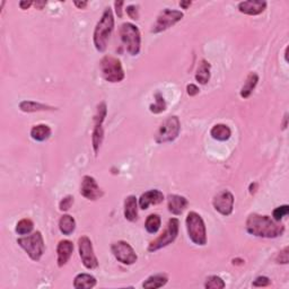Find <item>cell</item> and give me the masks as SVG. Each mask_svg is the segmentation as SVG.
I'll list each match as a JSON object with an SVG mask.
<instances>
[{"label":"cell","mask_w":289,"mask_h":289,"mask_svg":"<svg viewBox=\"0 0 289 289\" xmlns=\"http://www.w3.org/2000/svg\"><path fill=\"white\" fill-rule=\"evenodd\" d=\"M245 227L251 235L264 238H279L285 232V226L280 221L259 214H251L246 219Z\"/></svg>","instance_id":"obj_1"},{"label":"cell","mask_w":289,"mask_h":289,"mask_svg":"<svg viewBox=\"0 0 289 289\" xmlns=\"http://www.w3.org/2000/svg\"><path fill=\"white\" fill-rule=\"evenodd\" d=\"M114 30V17L112 9L107 7L104 10L102 17L97 23L94 31V45L99 52H104L106 50L107 42L110 40L111 34Z\"/></svg>","instance_id":"obj_2"},{"label":"cell","mask_w":289,"mask_h":289,"mask_svg":"<svg viewBox=\"0 0 289 289\" xmlns=\"http://www.w3.org/2000/svg\"><path fill=\"white\" fill-rule=\"evenodd\" d=\"M187 229L191 241L196 245L207 244V229L203 217L196 211H191L187 216Z\"/></svg>","instance_id":"obj_3"},{"label":"cell","mask_w":289,"mask_h":289,"mask_svg":"<svg viewBox=\"0 0 289 289\" xmlns=\"http://www.w3.org/2000/svg\"><path fill=\"white\" fill-rule=\"evenodd\" d=\"M120 39L127 51L131 55H137L140 52L141 37L138 27L131 23H124L120 27Z\"/></svg>","instance_id":"obj_4"},{"label":"cell","mask_w":289,"mask_h":289,"mask_svg":"<svg viewBox=\"0 0 289 289\" xmlns=\"http://www.w3.org/2000/svg\"><path fill=\"white\" fill-rule=\"evenodd\" d=\"M102 76L109 83H120L124 79V71L121 61L112 55H105L100 62Z\"/></svg>","instance_id":"obj_5"},{"label":"cell","mask_w":289,"mask_h":289,"mask_svg":"<svg viewBox=\"0 0 289 289\" xmlns=\"http://www.w3.org/2000/svg\"><path fill=\"white\" fill-rule=\"evenodd\" d=\"M17 244L29 254L33 261H40L45 251V244L41 232H35L34 234L17 239Z\"/></svg>","instance_id":"obj_6"},{"label":"cell","mask_w":289,"mask_h":289,"mask_svg":"<svg viewBox=\"0 0 289 289\" xmlns=\"http://www.w3.org/2000/svg\"><path fill=\"white\" fill-rule=\"evenodd\" d=\"M179 228H180V221L177 218H170L167 226L165 228L164 233L161 236H158L157 238L151 242V244L148 246L149 252H156V251L161 250L165 246L170 245V243L175 241L177 235H179Z\"/></svg>","instance_id":"obj_7"},{"label":"cell","mask_w":289,"mask_h":289,"mask_svg":"<svg viewBox=\"0 0 289 289\" xmlns=\"http://www.w3.org/2000/svg\"><path fill=\"white\" fill-rule=\"evenodd\" d=\"M181 123L177 117H170L165 120L156 132L155 141L157 144H165L175 140L177 136L180 135Z\"/></svg>","instance_id":"obj_8"},{"label":"cell","mask_w":289,"mask_h":289,"mask_svg":"<svg viewBox=\"0 0 289 289\" xmlns=\"http://www.w3.org/2000/svg\"><path fill=\"white\" fill-rule=\"evenodd\" d=\"M107 114V109L106 104L102 102L97 105L96 109V114L94 117V129L92 132V144H93V149L95 152V155L100 151L101 145L103 142L104 138V130H103V122L105 120Z\"/></svg>","instance_id":"obj_9"},{"label":"cell","mask_w":289,"mask_h":289,"mask_svg":"<svg viewBox=\"0 0 289 289\" xmlns=\"http://www.w3.org/2000/svg\"><path fill=\"white\" fill-rule=\"evenodd\" d=\"M183 13L180 12V10H174V9H163L159 15L157 16V19L154 25H153L152 33H161L164 32V31L169 30L170 27L175 25L176 23H179L181 19L183 18Z\"/></svg>","instance_id":"obj_10"},{"label":"cell","mask_w":289,"mask_h":289,"mask_svg":"<svg viewBox=\"0 0 289 289\" xmlns=\"http://www.w3.org/2000/svg\"><path fill=\"white\" fill-rule=\"evenodd\" d=\"M79 255H81L82 262L86 269L93 270L99 266V260L94 253L92 241L87 236H82L78 239Z\"/></svg>","instance_id":"obj_11"},{"label":"cell","mask_w":289,"mask_h":289,"mask_svg":"<svg viewBox=\"0 0 289 289\" xmlns=\"http://www.w3.org/2000/svg\"><path fill=\"white\" fill-rule=\"evenodd\" d=\"M111 251H112L114 257H116L119 262L127 264V266L134 264L138 259L135 250L125 241H119L113 243L112 246H111Z\"/></svg>","instance_id":"obj_12"},{"label":"cell","mask_w":289,"mask_h":289,"mask_svg":"<svg viewBox=\"0 0 289 289\" xmlns=\"http://www.w3.org/2000/svg\"><path fill=\"white\" fill-rule=\"evenodd\" d=\"M212 204H214L216 211H218L219 214L222 216H229L234 208V196L228 190H222L214 197Z\"/></svg>","instance_id":"obj_13"},{"label":"cell","mask_w":289,"mask_h":289,"mask_svg":"<svg viewBox=\"0 0 289 289\" xmlns=\"http://www.w3.org/2000/svg\"><path fill=\"white\" fill-rule=\"evenodd\" d=\"M81 194L86 198L87 200L95 201L104 196L103 190L101 189L95 179L89 175H85L83 177L81 186Z\"/></svg>","instance_id":"obj_14"},{"label":"cell","mask_w":289,"mask_h":289,"mask_svg":"<svg viewBox=\"0 0 289 289\" xmlns=\"http://www.w3.org/2000/svg\"><path fill=\"white\" fill-rule=\"evenodd\" d=\"M267 8L266 1H257V0H249V1H242L238 3V10L242 14L250 16L260 15Z\"/></svg>","instance_id":"obj_15"},{"label":"cell","mask_w":289,"mask_h":289,"mask_svg":"<svg viewBox=\"0 0 289 289\" xmlns=\"http://www.w3.org/2000/svg\"><path fill=\"white\" fill-rule=\"evenodd\" d=\"M164 201V194L159 190H149L142 193L139 198V207L142 210H146L151 204H159Z\"/></svg>","instance_id":"obj_16"},{"label":"cell","mask_w":289,"mask_h":289,"mask_svg":"<svg viewBox=\"0 0 289 289\" xmlns=\"http://www.w3.org/2000/svg\"><path fill=\"white\" fill-rule=\"evenodd\" d=\"M72 252H74V244H72V242L68 241V239H64V241L59 242L57 248L58 266L60 268L66 266L68 261L70 260Z\"/></svg>","instance_id":"obj_17"},{"label":"cell","mask_w":289,"mask_h":289,"mask_svg":"<svg viewBox=\"0 0 289 289\" xmlns=\"http://www.w3.org/2000/svg\"><path fill=\"white\" fill-rule=\"evenodd\" d=\"M187 206H189V201H187V198L182 196L170 194L169 198H167V208H169V211L172 212L173 215H181L186 210Z\"/></svg>","instance_id":"obj_18"},{"label":"cell","mask_w":289,"mask_h":289,"mask_svg":"<svg viewBox=\"0 0 289 289\" xmlns=\"http://www.w3.org/2000/svg\"><path fill=\"white\" fill-rule=\"evenodd\" d=\"M124 217L129 221L138 219V203L135 196H129L124 200Z\"/></svg>","instance_id":"obj_19"},{"label":"cell","mask_w":289,"mask_h":289,"mask_svg":"<svg viewBox=\"0 0 289 289\" xmlns=\"http://www.w3.org/2000/svg\"><path fill=\"white\" fill-rule=\"evenodd\" d=\"M19 109L23 112H40V111H54L57 110L53 106L47 105V104H42L39 102H34V101H22L19 103Z\"/></svg>","instance_id":"obj_20"},{"label":"cell","mask_w":289,"mask_h":289,"mask_svg":"<svg viewBox=\"0 0 289 289\" xmlns=\"http://www.w3.org/2000/svg\"><path fill=\"white\" fill-rule=\"evenodd\" d=\"M196 79L197 82L201 85H206L210 79V64L207 60H200L198 65L197 72H196Z\"/></svg>","instance_id":"obj_21"},{"label":"cell","mask_w":289,"mask_h":289,"mask_svg":"<svg viewBox=\"0 0 289 289\" xmlns=\"http://www.w3.org/2000/svg\"><path fill=\"white\" fill-rule=\"evenodd\" d=\"M96 286L95 277L88 273H79L74 280V287L76 289H89Z\"/></svg>","instance_id":"obj_22"},{"label":"cell","mask_w":289,"mask_h":289,"mask_svg":"<svg viewBox=\"0 0 289 289\" xmlns=\"http://www.w3.org/2000/svg\"><path fill=\"white\" fill-rule=\"evenodd\" d=\"M211 137L218 141H226L231 138L232 131L228 125L226 124H216L210 130Z\"/></svg>","instance_id":"obj_23"},{"label":"cell","mask_w":289,"mask_h":289,"mask_svg":"<svg viewBox=\"0 0 289 289\" xmlns=\"http://www.w3.org/2000/svg\"><path fill=\"white\" fill-rule=\"evenodd\" d=\"M257 82H259V76L255 72H250L245 81V84L242 87L241 93H239L242 99H249L254 88H255V86L257 85Z\"/></svg>","instance_id":"obj_24"},{"label":"cell","mask_w":289,"mask_h":289,"mask_svg":"<svg viewBox=\"0 0 289 289\" xmlns=\"http://www.w3.org/2000/svg\"><path fill=\"white\" fill-rule=\"evenodd\" d=\"M51 128L47 124H37L34 125L31 130V137L36 141H45L50 138Z\"/></svg>","instance_id":"obj_25"},{"label":"cell","mask_w":289,"mask_h":289,"mask_svg":"<svg viewBox=\"0 0 289 289\" xmlns=\"http://www.w3.org/2000/svg\"><path fill=\"white\" fill-rule=\"evenodd\" d=\"M167 280H169V278H167L166 274H163V273L154 274V276H151L144 284H142V287L146 289L162 288L167 284Z\"/></svg>","instance_id":"obj_26"},{"label":"cell","mask_w":289,"mask_h":289,"mask_svg":"<svg viewBox=\"0 0 289 289\" xmlns=\"http://www.w3.org/2000/svg\"><path fill=\"white\" fill-rule=\"evenodd\" d=\"M76 221L70 215H64L59 221V229L64 235H71L75 232Z\"/></svg>","instance_id":"obj_27"},{"label":"cell","mask_w":289,"mask_h":289,"mask_svg":"<svg viewBox=\"0 0 289 289\" xmlns=\"http://www.w3.org/2000/svg\"><path fill=\"white\" fill-rule=\"evenodd\" d=\"M162 219L157 214L149 215L145 222V228L149 234H156L158 232V229L161 228Z\"/></svg>","instance_id":"obj_28"},{"label":"cell","mask_w":289,"mask_h":289,"mask_svg":"<svg viewBox=\"0 0 289 289\" xmlns=\"http://www.w3.org/2000/svg\"><path fill=\"white\" fill-rule=\"evenodd\" d=\"M34 228L33 221L29 218H24L22 221H19L16 225V233L18 235H27L30 233H32Z\"/></svg>","instance_id":"obj_29"},{"label":"cell","mask_w":289,"mask_h":289,"mask_svg":"<svg viewBox=\"0 0 289 289\" xmlns=\"http://www.w3.org/2000/svg\"><path fill=\"white\" fill-rule=\"evenodd\" d=\"M149 110H151L152 113H155V114H159L164 112L166 110L165 100L159 92L155 94V104H152V105L149 106Z\"/></svg>","instance_id":"obj_30"},{"label":"cell","mask_w":289,"mask_h":289,"mask_svg":"<svg viewBox=\"0 0 289 289\" xmlns=\"http://www.w3.org/2000/svg\"><path fill=\"white\" fill-rule=\"evenodd\" d=\"M204 287L207 289H222L225 288V283L221 277L217 276H210L207 278Z\"/></svg>","instance_id":"obj_31"},{"label":"cell","mask_w":289,"mask_h":289,"mask_svg":"<svg viewBox=\"0 0 289 289\" xmlns=\"http://www.w3.org/2000/svg\"><path fill=\"white\" fill-rule=\"evenodd\" d=\"M289 214V206L288 204H284V206H280L276 208L272 212V217L276 221H280L281 219Z\"/></svg>","instance_id":"obj_32"},{"label":"cell","mask_w":289,"mask_h":289,"mask_svg":"<svg viewBox=\"0 0 289 289\" xmlns=\"http://www.w3.org/2000/svg\"><path fill=\"white\" fill-rule=\"evenodd\" d=\"M276 262L279 264H288L289 262V248L286 246L284 250H281L276 257Z\"/></svg>","instance_id":"obj_33"},{"label":"cell","mask_w":289,"mask_h":289,"mask_svg":"<svg viewBox=\"0 0 289 289\" xmlns=\"http://www.w3.org/2000/svg\"><path fill=\"white\" fill-rule=\"evenodd\" d=\"M72 204H74V197L67 196L60 201V204H59V209H60L61 211H67L71 208Z\"/></svg>","instance_id":"obj_34"},{"label":"cell","mask_w":289,"mask_h":289,"mask_svg":"<svg viewBox=\"0 0 289 289\" xmlns=\"http://www.w3.org/2000/svg\"><path fill=\"white\" fill-rule=\"evenodd\" d=\"M271 284V280L268 277H257L255 280H254L253 286L254 287H267Z\"/></svg>","instance_id":"obj_35"},{"label":"cell","mask_w":289,"mask_h":289,"mask_svg":"<svg viewBox=\"0 0 289 289\" xmlns=\"http://www.w3.org/2000/svg\"><path fill=\"white\" fill-rule=\"evenodd\" d=\"M127 14L128 16L130 17L131 19L134 20H138L139 19V12H138V7L135 5H130L127 7Z\"/></svg>","instance_id":"obj_36"},{"label":"cell","mask_w":289,"mask_h":289,"mask_svg":"<svg viewBox=\"0 0 289 289\" xmlns=\"http://www.w3.org/2000/svg\"><path fill=\"white\" fill-rule=\"evenodd\" d=\"M187 92L190 96H196V95H198V94H199L200 89L198 88V86L194 85V84H189V85L187 86Z\"/></svg>","instance_id":"obj_37"},{"label":"cell","mask_w":289,"mask_h":289,"mask_svg":"<svg viewBox=\"0 0 289 289\" xmlns=\"http://www.w3.org/2000/svg\"><path fill=\"white\" fill-rule=\"evenodd\" d=\"M124 5V1H116L114 2V7H116V13L119 18L122 17V6Z\"/></svg>","instance_id":"obj_38"},{"label":"cell","mask_w":289,"mask_h":289,"mask_svg":"<svg viewBox=\"0 0 289 289\" xmlns=\"http://www.w3.org/2000/svg\"><path fill=\"white\" fill-rule=\"evenodd\" d=\"M34 2H32V1H20L19 2V7H20V9H23V10H25V9H29L31 6L33 5Z\"/></svg>","instance_id":"obj_39"},{"label":"cell","mask_w":289,"mask_h":289,"mask_svg":"<svg viewBox=\"0 0 289 289\" xmlns=\"http://www.w3.org/2000/svg\"><path fill=\"white\" fill-rule=\"evenodd\" d=\"M74 3H75V6L78 7L79 9L86 8L87 5H88V2H87V1H75Z\"/></svg>","instance_id":"obj_40"},{"label":"cell","mask_w":289,"mask_h":289,"mask_svg":"<svg viewBox=\"0 0 289 289\" xmlns=\"http://www.w3.org/2000/svg\"><path fill=\"white\" fill-rule=\"evenodd\" d=\"M45 3H47L45 1H36V2H34L33 5L35 6L37 9H42V8H43V7L45 6Z\"/></svg>","instance_id":"obj_41"},{"label":"cell","mask_w":289,"mask_h":289,"mask_svg":"<svg viewBox=\"0 0 289 289\" xmlns=\"http://www.w3.org/2000/svg\"><path fill=\"white\" fill-rule=\"evenodd\" d=\"M180 6L182 7L183 9H187L191 6V1H181Z\"/></svg>","instance_id":"obj_42"},{"label":"cell","mask_w":289,"mask_h":289,"mask_svg":"<svg viewBox=\"0 0 289 289\" xmlns=\"http://www.w3.org/2000/svg\"><path fill=\"white\" fill-rule=\"evenodd\" d=\"M256 187H257V184H256V183H252V184H251V186H250V193H251V194H253V193H254L253 189H255Z\"/></svg>","instance_id":"obj_43"},{"label":"cell","mask_w":289,"mask_h":289,"mask_svg":"<svg viewBox=\"0 0 289 289\" xmlns=\"http://www.w3.org/2000/svg\"><path fill=\"white\" fill-rule=\"evenodd\" d=\"M287 120H288V114L285 116V123H284V129L287 128Z\"/></svg>","instance_id":"obj_44"}]
</instances>
